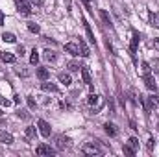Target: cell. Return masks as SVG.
Here are the masks:
<instances>
[{"label": "cell", "mask_w": 159, "mask_h": 157, "mask_svg": "<svg viewBox=\"0 0 159 157\" xmlns=\"http://www.w3.org/2000/svg\"><path fill=\"white\" fill-rule=\"evenodd\" d=\"M81 152H83L85 155H100V154H102V150H100L94 142H87V144L81 148Z\"/></svg>", "instance_id": "1"}, {"label": "cell", "mask_w": 159, "mask_h": 157, "mask_svg": "<svg viewBox=\"0 0 159 157\" xmlns=\"http://www.w3.org/2000/svg\"><path fill=\"white\" fill-rule=\"evenodd\" d=\"M35 154H37V155H54V154H56V150H54L52 146H48V144H43V142H41L39 146L35 148Z\"/></svg>", "instance_id": "2"}, {"label": "cell", "mask_w": 159, "mask_h": 157, "mask_svg": "<svg viewBox=\"0 0 159 157\" xmlns=\"http://www.w3.org/2000/svg\"><path fill=\"white\" fill-rule=\"evenodd\" d=\"M37 128H39V131H41V135H43V137H50L52 128H50V124H48L46 120H43V118H41L39 122H37Z\"/></svg>", "instance_id": "3"}, {"label": "cell", "mask_w": 159, "mask_h": 157, "mask_svg": "<svg viewBox=\"0 0 159 157\" xmlns=\"http://www.w3.org/2000/svg\"><path fill=\"white\" fill-rule=\"evenodd\" d=\"M17 9H19V13H20V15H24V17L32 15V4H28V2H24V0L17 4Z\"/></svg>", "instance_id": "4"}, {"label": "cell", "mask_w": 159, "mask_h": 157, "mask_svg": "<svg viewBox=\"0 0 159 157\" xmlns=\"http://www.w3.org/2000/svg\"><path fill=\"white\" fill-rule=\"evenodd\" d=\"M143 81H144L146 89H150V91H154V92H156L157 83H156V79H154V76H152V74H144V76H143Z\"/></svg>", "instance_id": "5"}, {"label": "cell", "mask_w": 159, "mask_h": 157, "mask_svg": "<svg viewBox=\"0 0 159 157\" xmlns=\"http://www.w3.org/2000/svg\"><path fill=\"white\" fill-rule=\"evenodd\" d=\"M137 46H139V34H137V32H133V35H131V44H129V52H131V57H133V59H135Z\"/></svg>", "instance_id": "6"}, {"label": "cell", "mask_w": 159, "mask_h": 157, "mask_svg": "<svg viewBox=\"0 0 159 157\" xmlns=\"http://www.w3.org/2000/svg\"><path fill=\"white\" fill-rule=\"evenodd\" d=\"M41 89H43L44 92H57V91H59L57 85H56V83H50L48 79H44V81L41 83Z\"/></svg>", "instance_id": "7"}, {"label": "cell", "mask_w": 159, "mask_h": 157, "mask_svg": "<svg viewBox=\"0 0 159 157\" xmlns=\"http://www.w3.org/2000/svg\"><path fill=\"white\" fill-rule=\"evenodd\" d=\"M81 20H83V28H85V32H87V37H89V41H91V43L96 46V39H94V34H93V30H91V24H89L85 19H81Z\"/></svg>", "instance_id": "8"}, {"label": "cell", "mask_w": 159, "mask_h": 157, "mask_svg": "<svg viewBox=\"0 0 159 157\" xmlns=\"http://www.w3.org/2000/svg\"><path fill=\"white\" fill-rule=\"evenodd\" d=\"M78 46H80V56H81V57H89V54H91V52H89V46L85 44V41L81 39V37H80V41H78Z\"/></svg>", "instance_id": "9"}, {"label": "cell", "mask_w": 159, "mask_h": 157, "mask_svg": "<svg viewBox=\"0 0 159 157\" xmlns=\"http://www.w3.org/2000/svg\"><path fill=\"white\" fill-rule=\"evenodd\" d=\"M65 50H67L69 54H72V56H80V46L76 43H67V44H65Z\"/></svg>", "instance_id": "10"}, {"label": "cell", "mask_w": 159, "mask_h": 157, "mask_svg": "<svg viewBox=\"0 0 159 157\" xmlns=\"http://www.w3.org/2000/svg\"><path fill=\"white\" fill-rule=\"evenodd\" d=\"M37 78H39L41 81H44V79L50 78V72H48L46 67H37Z\"/></svg>", "instance_id": "11"}, {"label": "cell", "mask_w": 159, "mask_h": 157, "mask_svg": "<svg viewBox=\"0 0 159 157\" xmlns=\"http://www.w3.org/2000/svg\"><path fill=\"white\" fill-rule=\"evenodd\" d=\"M0 142L13 144V135H11V133H7V131H2V129H0Z\"/></svg>", "instance_id": "12"}, {"label": "cell", "mask_w": 159, "mask_h": 157, "mask_svg": "<svg viewBox=\"0 0 159 157\" xmlns=\"http://www.w3.org/2000/svg\"><path fill=\"white\" fill-rule=\"evenodd\" d=\"M104 129H106V133H107V135H111V137H115V135H117V126H115V124H111V122H106V124H104Z\"/></svg>", "instance_id": "13"}, {"label": "cell", "mask_w": 159, "mask_h": 157, "mask_svg": "<svg viewBox=\"0 0 159 157\" xmlns=\"http://www.w3.org/2000/svg\"><path fill=\"white\" fill-rule=\"evenodd\" d=\"M156 109L159 107V94H152V96H148V109Z\"/></svg>", "instance_id": "14"}, {"label": "cell", "mask_w": 159, "mask_h": 157, "mask_svg": "<svg viewBox=\"0 0 159 157\" xmlns=\"http://www.w3.org/2000/svg\"><path fill=\"white\" fill-rule=\"evenodd\" d=\"M81 79H83V83L91 85V70L87 67H81Z\"/></svg>", "instance_id": "15"}, {"label": "cell", "mask_w": 159, "mask_h": 157, "mask_svg": "<svg viewBox=\"0 0 159 157\" xmlns=\"http://www.w3.org/2000/svg\"><path fill=\"white\" fill-rule=\"evenodd\" d=\"M43 57H44L46 61H50V63H54V61L57 59L56 52H52V50H44V52H43Z\"/></svg>", "instance_id": "16"}, {"label": "cell", "mask_w": 159, "mask_h": 157, "mask_svg": "<svg viewBox=\"0 0 159 157\" xmlns=\"http://www.w3.org/2000/svg\"><path fill=\"white\" fill-rule=\"evenodd\" d=\"M67 142H69V139H67V137H63V135H57V137H56V144H57V148H59V150H63V148L67 146Z\"/></svg>", "instance_id": "17"}, {"label": "cell", "mask_w": 159, "mask_h": 157, "mask_svg": "<svg viewBox=\"0 0 159 157\" xmlns=\"http://www.w3.org/2000/svg\"><path fill=\"white\" fill-rule=\"evenodd\" d=\"M57 79H59L61 83H65V85H70V83H72V78H70V74H67V72H59Z\"/></svg>", "instance_id": "18"}, {"label": "cell", "mask_w": 159, "mask_h": 157, "mask_svg": "<svg viewBox=\"0 0 159 157\" xmlns=\"http://www.w3.org/2000/svg\"><path fill=\"white\" fill-rule=\"evenodd\" d=\"M0 57H2V61H4V63H15V56H13L11 52H2V56H0Z\"/></svg>", "instance_id": "19"}, {"label": "cell", "mask_w": 159, "mask_h": 157, "mask_svg": "<svg viewBox=\"0 0 159 157\" xmlns=\"http://www.w3.org/2000/svg\"><path fill=\"white\" fill-rule=\"evenodd\" d=\"M122 152H124V155L133 157V155H135V152H137V150H135V148H133L131 144H124V146H122Z\"/></svg>", "instance_id": "20"}, {"label": "cell", "mask_w": 159, "mask_h": 157, "mask_svg": "<svg viewBox=\"0 0 159 157\" xmlns=\"http://www.w3.org/2000/svg\"><path fill=\"white\" fill-rule=\"evenodd\" d=\"M67 69H69L70 72H80V70H81V67H80L78 61H69V63H67Z\"/></svg>", "instance_id": "21"}, {"label": "cell", "mask_w": 159, "mask_h": 157, "mask_svg": "<svg viewBox=\"0 0 159 157\" xmlns=\"http://www.w3.org/2000/svg\"><path fill=\"white\" fill-rule=\"evenodd\" d=\"M98 102H100V96H98V94H94V92H91V94H89V98H87V104H89V105H96Z\"/></svg>", "instance_id": "22"}, {"label": "cell", "mask_w": 159, "mask_h": 157, "mask_svg": "<svg viewBox=\"0 0 159 157\" xmlns=\"http://www.w3.org/2000/svg\"><path fill=\"white\" fill-rule=\"evenodd\" d=\"M24 133H26V137H28V139H35V137H37V129H35L34 126H28Z\"/></svg>", "instance_id": "23"}, {"label": "cell", "mask_w": 159, "mask_h": 157, "mask_svg": "<svg viewBox=\"0 0 159 157\" xmlns=\"http://www.w3.org/2000/svg\"><path fill=\"white\" fill-rule=\"evenodd\" d=\"M39 63V52L34 48L32 50V56H30V65H37Z\"/></svg>", "instance_id": "24"}, {"label": "cell", "mask_w": 159, "mask_h": 157, "mask_svg": "<svg viewBox=\"0 0 159 157\" xmlns=\"http://www.w3.org/2000/svg\"><path fill=\"white\" fill-rule=\"evenodd\" d=\"M15 39H17V37H15L11 32H4V34H2V41H6V43H15Z\"/></svg>", "instance_id": "25"}, {"label": "cell", "mask_w": 159, "mask_h": 157, "mask_svg": "<svg viewBox=\"0 0 159 157\" xmlns=\"http://www.w3.org/2000/svg\"><path fill=\"white\" fill-rule=\"evenodd\" d=\"M150 22H152L154 28L159 30V13H150Z\"/></svg>", "instance_id": "26"}, {"label": "cell", "mask_w": 159, "mask_h": 157, "mask_svg": "<svg viewBox=\"0 0 159 157\" xmlns=\"http://www.w3.org/2000/svg\"><path fill=\"white\" fill-rule=\"evenodd\" d=\"M28 30H30L32 34H39V32H41L39 24H35V22H28Z\"/></svg>", "instance_id": "27"}, {"label": "cell", "mask_w": 159, "mask_h": 157, "mask_svg": "<svg viewBox=\"0 0 159 157\" xmlns=\"http://www.w3.org/2000/svg\"><path fill=\"white\" fill-rule=\"evenodd\" d=\"M26 102H28V107H30V109H35V107H37V102H35V98H34V96H28V98H26Z\"/></svg>", "instance_id": "28"}, {"label": "cell", "mask_w": 159, "mask_h": 157, "mask_svg": "<svg viewBox=\"0 0 159 157\" xmlns=\"http://www.w3.org/2000/svg\"><path fill=\"white\" fill-rule=\"evenodd\" d=\"M100 17H102V20H104V22H106V24H107V26H109V24H111V20H109V17H107V13H106V11H104V9H100Z\"/></svg>", "instance_id": "29"}, {"label": "cell", "mask_w": 159, "mask_h": 157, "mask_svg": "<svg viewBox=\"0 0 159 157\" xmlns=\"http://www.w3.org/2000/svg\"><path fill=\"white\" fill-rule=\"evenodd\" d=\"M141 69H143V72H144V74H150V70H152V69H150V65H148L146 61H143V63H141Z\"/></svg>", "instance_id": "30"}, {"label": "cell", "mask_w": 159, "mask_h": 157, "mask_svg": "<svg viewBox=\"0 0 159 157\" xmlns=\"http://www.w3.org/2000/svg\"><path fill=\"white\" fill-rule=\"evenodd\" d=\"M128 144H131V146L137 150V148H139V139H137V137H131V139L128 141Z\"/></svg>", "instance_id": "31"}, {"label": "cell", "mask_w": 159, "mask_h": 157, "mask_svg": "<svg viewBox=\"0 0 159 157\" xmlns=\"http://www.w3.org/2000/svg\"><path fill=\"white\" fill-rule=\"evenodd\" d=\"M17 115H19V118H28V117H30V115H28V113H26L24 109H20V111H19Z\"/></svg>", "instance_id": "32"}, {"label": "cell", "mask_w": 159, "mask_h": 157, "mask_svg": "<svg viewBox=\"0 0 159 157\" xmlns=\"http://www.w3.org/2000/svg\"><path fill=\"white\" fill-rule=\"evenodd\" d=\"M44 4V0H32V6H37V7H41Z\"/></svg>", "instance_id": "33"}, {"label": "cell", "mask_w": 159, "mask_h": 157, "mask_svg": "<svg viewBox=\"0 0 159 157\" xmlns=\"http://www.w3.org/2000/svg\"><path fill=\"white\" fill-rule=\"evenodd\" d=\"M154 146H156V141L150 137V141H148V150H154Z\"/></svg>", "instance_id": "34"}, {"label": "cell", "mask_w": 159, "mask_h": 157, "mask_svg": "<svg viewBox=\"0 0 159 157\" xmlns=\"http://www.w3.org/2000/svg\"><path fill=\"white\" fill-rule=\"evenodd\" d=\"M17 54H19V56H24V46H22V44L17 48Z\"/></svg>", "instance_id": "35"}, {"label": "cell", "mask_w": 159, "mask_h": 157, "mask_svg": "<svg viewBox=\"0 0 159 157\" xmlns=\"http://www.w3.org/2000/svg\"><path fill=\"white\" fill-rule=\"evenodd\" d=\"M0 104H2V105H6V107H7V105H11V102H9V100H6V98H4Z\"/></svg>", "instance_id": "36"}, {"label": "cell", "mask_w": 159, "mask_h": 157, "mask_svg": "<svg viewBox=\"0 0 159 157\" xmlns=\"http://www.w3.org/2000/svg\"><path fill=\"white\" fill-rule=\"evenodd\" d=\"M152 44H154V48H156V50H159V39H154Z\"/></svg>", "instance_id": "37"}, {"label": "cell", "mask_w": 159, "mask_h": 157, "mask_svg": "<svg viewBox=\"0 0 159 157\" xmlns=\"http://www.w3.org/2000/svg\"><path fill=\"white\" fill-rule=\"evenodd\" d=\"M83 4H85L87 9H91V0H83Z\"/></svg>", "instance_id": "38"}, {"label": "cell", "mask_w": 159, "mask_h": 157, "mask_svg": "<svg viewBox=\"0 0 159 157\" xmlns=\"http://www.w3.org/2000/svg\"><path fill=\"white\" fill-rule=\"evenodd\" d=\"M4 24V15H2V11H0V26Z\"/></svg>", "instance_id": "39"}, {"label": "cell", "mask_w": 159, "mask_h": 157, "mask_svg": "<svg viewBox=\"0 0 159 157\" xmlns=\"http://www.w3.org/2000/svg\"><path fill=\"white\" fill-rule=\"evenodd\" d=\"M2 115H4V113H2V109H0V117H2Z\"/></svg>", "instance_id": "40"}, {"label": "cell", "mask_w": 159, "mask_h": 157, "mask_svg": "<svg viewBox=\"0 0 159 157\" xmlns=\"http://www.w3.org/2000/svg\"><path fill=\"white\" fill-rule=\"evenodd\" d=\"M15 2H17V4H19V2H22V0H15Z\"/></svg>", "instance_id": "41"}]
</instances>
